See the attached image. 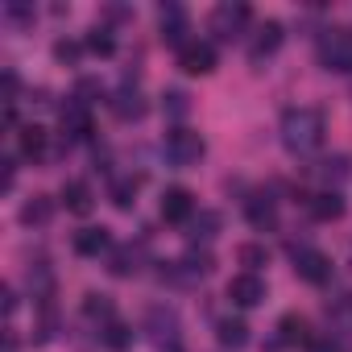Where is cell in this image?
Returning a JSON list of instances; mask_svg holds the SVG:
<instances>
[{
	"instance_id": "obj_1",
	"label": "cell",
	"mask_w": 352,
	"mask_h": 352,
	"mask_svg": "<svg viewBox=\"0 0 352 352\" xmlns=\"http://www.w3.org/2000/svg\"><path fill=\"white\" fill-rule=\"evenodd\" d=\"M323 137H327V120H323L319 108L298 104V108H286V112H282V145H286L294 157L315 153V149L323 145Z\"/></svg>"
},
{
	"instance_id": "obj_2",
	"label": "cell",
	"mask_w": 352,
	"mask_h": 352,
	"mask_svg": "<svg viewBox=\"0 0 352 352\" xmlns=\"http://www.w3.org/2000/svg\"><path fill=\"white\" fill-rule=\"evenodd\" d=\"M319 63L323 71H352V30L336 25L319 34Z\"/></svg>"
},
{
	"instance_id": "obj_3",
	"label": "cell",
	"mask_w": 352,
	"mask_h": 352,
	"mask_svg": "<svg viewBox=\"0 0 352 352\" xmlns=\"http://www.w3.org/2000/svg\"><path fill=\"white\" fill-rule=\"evenodd\" d=\"M162 149H166L170 166H195V162L208 153V141H204L195 129H170L166 141H162Z\"/></svg>"
},
{
	"instance_id": "obj_4",
	"label": "cell",
	"mask_w": 352,
	"mask_h": 352,
	"mask_svg": "<svg viewBox=\"0 0 352 352\" xmlns=\"http://www.w3.org/2000/svg\"><path fill=\"white\" fill-rule=\"evenodd\" d=\"M249 21H253L249 5H241V0H224V5H216V13H212V34L224 38V42H232Z\"/></svg>"
},
{
	"instance_id": "obj_5",
	"label": "cell",
	"mask_w": 352,
	"mask_h": 352,
	"mask_svg": "<svg viewBox=\"0 0 352 352\" xmlns=\"http://www.w3.org/2000/svg\"><path fill=\"white\" fill-rule=\"evenodd\" d=\"M290 257H294V274L311 286H327L331 282V257L319 253V249H294L290 245Z\"/></svg>"
},
{
	"instance_id": "obj_6",
	"label": "cell",
	"mask_w": 352,
	"mask_h": 352,
	"mask_svg": "<svg viewBox=\"0 0 352 352\" xmlns=\"http://www.w3.org/2000/svg\"><path fill=\"white\" fill-rule=\"evenodd\" d=\"M157 30H162V42L166 46H187V30H191V21H187V9L183 5H162L157 9Z\"/></svg>"
},
{
	"instance_id": "obj_7",
	"label": "cell",
	"mask_w": 352,
	"mask_h": 352,
	"mask_svg": "<svg viewBox=\"0 0 352 352\" xmlns=\"http://www.w3.org/2000/svg\"><path fill=\"white\" fill-rule=\"evenodd\" d=\"M195 216V195L187 187H166L162 191V220L166 224H187Z\"/></svg>"
},
{
	"instance_id": "obj_8",
	"label": "cell",
	"mask_w": 352,
	"mask_h": 352,
	"mask_svg": "<svg viewBox=\"0 0 352 352\" xmlns=\"http://www.w3.org/2000/svg\"><path fill=\"white\" fill-rule=\"evenodd\" d=\"M179 67L187 75H212L216 71V46L212 42H187L179 50Z\"/></svg>"
},
{
	"instance_id": "obj_9",
	"label": "cell",
	"mask_w": 352,
	"mask_h": 352,
	"mask_svg": "<svg viewBox=\"0 0 352 352\" xmlns=\"http://www.w3.org/2000/svg\"><path fill=\"white\" fill-rule=\"evenodd\" d=\"M96 133V120H91V108L83 104V100H75V104H67L63 108V137L67 141H87Z\"/></svg>"
},
{
	"instance_id": "obj_10",
	"label": "cell",
	"mask_w": 352,
	"mask_h": 352,
	"mask_svg": "<svg viewBox=\"0 0 352 352\" xmlns=\"http://www.w3.org/2000/svg\"><path fill=\"white\" fill-rule=\"evenodd\" d=\"M145 327H149L157 340H166V344H179V311H174V307H166V302L149 307V315H145Z\"/></svg>"
},
{
	"instance_id": "obj_11",
	"label": "cell",
	"mask_w": 352,
	"mask_h": 352,
	"mask_svg": "<svg viewBox=\"0 0 352 352\" xmlns=\"http://www.w3.org/2000/svg\"><path fill=\"white\" fill-rule=\"evenodd\" d=\"M228 298H232L236 307H257V302L265 298V282H261V274H236V278L228 282Z\"/></svg>"
},
{
	"instance_id": "obj_12",
	"label": "cell",
	"mask_w": 352,
	"mask_h": 352,
	"mask_svg": "<svg viewBox=\"0 0 352 352\" xmlns=\"http://www.w3.org/2000/svg\"><path fill=\"white\" fill-rule=\"evenodd\" d=\"M245 220H249L257 232H265V228L278 224V204H274L270 195H249V199H245Z\"/></svg>"
},
{
	"instance_id": "obj_13",
	"label": "cell",
	"mask_w": 352,
	"mask_h": 352,
	"mask_svg": "<svg viewBox=\"0 0 352 352\" xmlns=\"http://www.w3.org/2000/svg\"><path fill=\"white\" fill-rule=\"evenodd\" d=\"M63 208H67L71 216H87V212L96 208V195H91V187H87L83 179H71V183H63Z\"/></svg>"
},
{
	"instance_id": "obj_14",
	"label": "cell",
	"mask_w": 352,
	"mask_h": 352,
	"mask_svg": "<svg viewBox=\"0 0 352 352\" xmlns=\"http://www.w3.org/2000/svg\"><path fill=\"white\" fill-rule=\"evenodd\" d=\"M307 212H311L319 224H331V220H340V216H344V199H340L336 191H319V195H311V199H307Z\"/></svg>"
},
{
	"instance_id": "obj_15",
	"label": "cell",
	"mask_w": 352,
	"mask_h": 352,
	"mask_svg": "<svg viewBox=\"0 0 352 352\" xmlns=\"http://www.w3.org/2000/svg\"><path fill=\"white\" fill-rule=\"evenodd\" d=\"M108 245H112L108 228H79L75 232V253L79 257H100V253H108Z\"/></svg>"
},
{
	"instance_id": "obj_16",
	"label": "cell",
	"mask_w": 352,
	"mask_h": 352,
	"mask_svg": "<svg viewBox=\"0 0 352 352\" xmlns=\"http://www.w3.org/2000/svg\"><path fill=\"white\" fill-rule=\"evenodd\" d=\"M46 141H50V137H46L42 124H25V129L17 133V149H21L25 162H38V157L46 153Z\"/></svg>"
},
{
	"instance_id": "obj_17",
	"label": "cell",
	"mask_w": 352,
	"mask_h": 352,
	"mask_svg": "<svg viewBox=\"0 0 352 352\" xmlns=\"http://www.w3.org/2000/svg\"><path fill=\"white\" fill-rule=\"evenodd\" d=\"M282 46V21H265V25H257V38H253V58L261 63L265 54H274Z\"/></svg>"
},
{
	"instance_id": "obj_18",
	"label": "cell",
	"mask_w": 352,
	"mask_h": 352,
	"mask_svg": "<svg viewBox=\"0 0 352 352\" xmlns=\"http://www.w3.org/2000/svg\"><path fill=\"white\" fill-rule=\"evenodd\" d=\"M112 112H116L120 120H141V116H145V100H141V91H137V87H133V91H129V87L116 91V96H112Z\"/></svg>"
},
{
	"instance_id": "obj_19",
	"label": "cell",
	"mask_w": 352,
	"mask_h": 352,
	"mask_svg": "<svg viewBox=\"0 0 352 352\" xmlns=\"http://www.w3.org/2000/svg\"><path fill=\"white\" fill-rule=\"evenodd\" d=\"M216 340H220L224 348H245V344H249V323L228 315V319L216 323Z\"/></svg>"
},
{
	"instance_id": "obj_20",
	"label": "cell",
	"mask_w": 352,
	"mask_h": 352,
	"mask_svg": "<svg viewBox=\"0 0 352 352\" xmlns=\"http://www.w3.org/2000/svg\"><path fill=\"white\" fill-rule=\"evenodd\" d=\"M278 340H282V344H311L307 319H302V315H294V311H290V315H282V319H278Z\"/></svg>"
},
{
	"instance_id": "obj_21",
	"label": "cell",
	"mask_w": 352,
	"mask_h": 352,
	"mask_svg": "<svg viewBox=\"0 0 352 352\" xmlns=\"http://www.w3.org/2000/svg\"><path fill=\"white\" fill-rule=\"evenodd\" d=\"M50 216H54V208H50L46 195H34V199L21 208V224H25V228H42V224H50Z\"/></svg>"
},
{
	"instance_id": "obj_22",
	"label": "cell",
	"mask_w": 352,
	"mask_h": 352,
	"mask_svg": "<svg viewBox=\"0 0 352 352\" xmlns=\"http://www.w3.org/2000/svg\"><path fill=\"white\" fill-rule=\"evenodd\" d=\"M327 319H331L336 327L352 331V294H348V290H344V294H336V298L327 302Z\"/></svg>"
},
{
	"instance_id": "obj_23",
	"label": "cell",
	"mask_w": 352,
	"mask_h": 352,
	"mask_svg": "<svg viewBox=\"0 0 352 352\" xmlns=\"http://www.w3.org/2000/svg\"><path fill=\"white\" fill-rule=\"evenodd\" d=\"M104 344L116 348V352H124V348L133 344V327L120 323V319H108V323H104Z\"/></svg>"
},
{
	"instance_id": "obj_24",
	"label": "cell",
	"mask_w": 352,
	"mask_h": 352,
	"mask_svg": "<svg viewBox=\"0 0 352 352\" xmlns=\"http://www.w3.org/2000/svg\"><path fill=\"white\" fill-rule=\"evenodd\" d=\"M162 112H166V116H174V120H183V116L191 112V96H187V91H179V87H170V91L162 96Z\"/></svg>"
},
{
	"instance_id": "obj_25",
	"label": "cell",
	"mask_w": 352,
	"mask_h": 352,
	"mask_svg": "<svg viewBox=\"0 0 352 352\" xmlns=\"http://www.w3.org/2000/svg\"><path fill=\"white\" fill-rule=\"evenodd\" d=\"M236 261L245 265V274H257V270L270 261V253H265V245H241V249H236Z\"/></svg>"
},
{
	"instance_id": "obj_26",
	"label": "cell",
	"mask_w": 352,
	"mask_h": 352,
	"mask_svg": "<svg viewBox=\"0 0 352 352\" xmlns=\"http://www.w3.org/2000/svg\"><path fill=\"white\" fill-rule=\"evenodd\" d=\"M108 270H112L116 278H129V274L137 270V253H133V245H124V249H112V261H108Z\"/></svg>"
},
{
	"instance_id": "obj_27",
	"label": "cell",
	"mask_w": 352,
	"mask_h": 352,
	"mask_svg": "<svg viewBox=\"0 0 352 352\" xmlns=\"http://www.w3.org/2000/svg\"><path fill=\"white\" fill-rule=\"evenodd\" d=\"M108 195H112V204H116L120 212H129V208H133V195H137V179H116Z\"/></svg>"
},
{
	"instance_id": "obj_28",
	"label": "cell",
	"mask_w": 352,
	"mask_h": 352,
	"mask_svg": "<svg viewBox=\"0 0 352 352\" xmlns=\"http://www.w3.org/2000/svg\"><path fill=\"white\" fill-rule=\"evenodd\" d=\"M87 50L100 54V58H112V54H116V42H112L108 30H91V34H87Z\"/></svg>"
},
{
	"instance_id": "obj_29",
	"label": "cell",
	"mask_w": 352,
	"mask_h": 352,
	"mask_svg": "<svg viewBox=\"0 0 352 352\" xmlns=\"http://www.w3.org/2000/svg\"><path fill=\"white\" fill-rule=\"evenodd\" d=\"M216 232H220V216H216V212H204V216L191 224V236H204V241H212Z\"/></svg>"
},
{
	"instance_id": "obj_30",
	"label": "cell",
	"mask_w": 352,
	"mask_h": 352,
	"mask_svg": "<svg viewBox=\"0 0 352 352\" xmlns=\"http://www.w3.org/2000/svg\"><path fill=\"white\" fill-rule=\"evenodd\" d=\"M83 311H87L91 319H96V315H100V319H112V298H108V294H87V298H83Z\"/></svg>"
},
{
	"instance_id": "obj_31",
	"label": "cell",
	"mask_w": 352,
	"mask_h": 352,
	"mask_svg": "<svg viewBox=\"0 0 352 352\" xmlns=\"http://www.w3.org/2000/svg\"><path fill=\"white\" fill-rule=\"evenodd\" d=\"M54 58L58 63H79V46L75 42H54Z\"/></svg>"
},
{
	"instance_id": "obj_32",
	"label": "cell",
	"mask_w": 352,
	"mask_h": 352,
	"mask_svg": "<svg viewBox=\"0 0 352 352\" xmlns=\"http://www.w3.org/2000/svg\"><path fill=\"white\" fill-rule=\"evenodd\" d=\"M5 17H9V21H30L34 9H25V5H5Z\"/></svg>"
},
{
	"instance_id": "obj_33",
	"label": "cell",
	"mask_w": 352,
	"mask_h": 352,
	"mask_svg": "<svg viewBox=\"0 0 352 352\" xmlns=\"http://www.w3.org/2000/svg\"><path fill=\"white\" fill-rule=\"evenodd\" d=\"M13 183H17V162L5 157V191H13Z\"/></svg>"
},
{
	"instance_id": "obj_34",
	"label": "cell",
	"mask_w": 352,
	"mask_h": 352,
	"mask_svg": "<svg viewBox=\"0 0 352 352\" xmlns=\"http://www.w3.org/2000/svg\"><path fill=\"white\" fill-rule=\"evenodd\" d=\"M307 352H340V348H336L331 340H315V336H311V344H307Z\"/></svg>"
},
{
	"instance_id": "obj_35",
	"label": "cell",
	"mask_w": 352,
	"mask_h": 352,
	"mask_svg": "<svg viewBox=\"0 0 352 352\" xmlns=\"http://www.w3.org/2000/svg\"><path fill=\"white\" fill-rule=\"evenodd\" d=\"M5 315H9V319L17 315V294H13V286H5Z\"/></svg>"
},
{
	"instance_id": "obj_36",
	"label": "cell",
	"mask_w": 352,
	"mask_h": 352,
	"mask_svg": "<svg viewBox=\"0 0 352 352\" xmlns=\"http://www.w3.org/2000/svg\"><path fill=\"white\" fill-rule=\"evenodd\" d=\"M162 352H183V344H166V348H162Z\"/></svg>"
}]
</instances>
